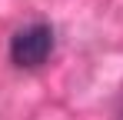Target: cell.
Returning <instances> with one entry per match:
<instances>
[{"instance_id":"1","label":"cell","mask_w":123,"mask_h":120,"mask_svg":"<svg viewBox=\"0 0 123 120\" xmlns=\"http://www.w3.org/2000/svg\"><path fill=\"white\" fill-rule=\"evenodd\" d=\"M53 53V27L50 23H30L20 27L10 40V60L20 70H37Z\"/></svg>"}]
</instances>
